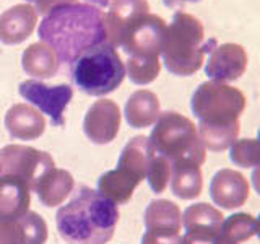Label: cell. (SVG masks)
I'll return each mask as SVG.
<instances>
[{"mask_svg":"<svg viewBox=\"0 0 260 244\" xmlns=\"http://www.w3.org/2000/svg\"><path fill=\"white\" fill-rule=\"evenodd\" d=\"M23 69L35 78H51L59 70V60L54 51L44 43L31 44L21 57Z\"/></svg>","mask_w":260,"mask_h":244,"instance_id":"21","label":"cell"},{"mask_svg":"<svg viewBox=\"0 0 260 244\" xmlns=\"http://www.w3.org/2000/svg\"><path fill=\"white\" fill-rule=\"evenodd\" d=\"M246 98L238 88L221 81L202 83L192 95L190 108L200 120V138L210 150L230 146L239 132L238 117L244 111Z\"/></svg>","mask_w":260,"mask_h":244,"instance_id":"3","label":"cell"},{"mask_svg":"<svg viewBox=\"0 0 260 244\" xmlns=\"http://www.w3.org/2000/svg\"><path fill=\"white\" fill-rule=\"evenodd\" d=\"M221 215L207 203H195L184 214L185 231H219Z\"/></svg>","mask_w":260,"mask_h":244,"instance_id":"23","label":"cell"},{"mask_svg":"<svg viewBox=\"0 0 260 244\" xmlns=\"http://www.w3.org/2000/svg\"><path fill=\"white\" fill-rule=\"evenodd\" d=\"M173 181L171 189L173 194L181 199H193L202 191L200 169L193 163H176L173 165Z\"/></svg>","mask_w":260,"mask_h":244,"instance_id":"22","label":"cell"},{"mask_svg":"<svg viewBox=\"0 0 260 244\" xmlns=\"http://www.w3.org/2000/svg\"><path fill=\"white\" fill-rule=\"evenodd\" d=\"M166 31L165 20L150 12L138 15L124 28L119 39V47L128 55L127 62L159 60L162 36Z\"/></svg>","mask_w":260,"mask_h":244,"instance_id":"8","label":"cell"},{"mask_svg":"<svg viewBox=\"0 0 260 244\" xmlns=\"http://www.w3.org/2000/svg\"><path fill=\"white\" fill-rule=\"evenodd\" d=\"M159 117L158 96L148 89H138L125 103V120L130 127H150Z\"/></svg>","mask_w":260,"mask_h":244,"instance_id":"20","label":"cell"},{"mask_svg":"<svg viewBox=\"0 0 260 244\" xmlns=\"http://www.w3.org/2000/svg\"><path fill=\"white\" fill-rule=\"evenodd\" d=\"M171 173H173V165L165 157L153 153L148 171H146V179H148L151 191L156 194L165 191L171 179Z\"/></svg>","mask_w":260,"mask_h":244,"instance_id":"24","label":"cell"},{"mask_svg":"<svg viewBox=\"0 0 260 244\" xmlns=\"http://www.w3.org/2000/svg\"><path fill=\"white\" fill-rule=\"evenodd\" d=\"M18 92L24 100L29 101L32 106H36L44 114H47L51 117L52 126L55 127L65 126L63 112L73 96V88L70 85L47 86L43 81L26 80L20 83Z\"/></svg>","mask_w":260,"mask_h":244,"instance_id":"11","label":"cell"},{"mask_svg":"<svg viewBox=\"0 0 260 244\" xmlns=\"http://www.w3.org/2000/svg\"><path fill=\"white\" fill-rule=\"evenodd\" d=\"M153 151L165 157L171 165L193 163L200 166L205 161V145L190 119L179 112H162L150 135Z\"/></svg>","mask_w":260,"mask_h":244,"instance_id":"5","label":"cell"},{"mask_svg":"<svg viewBox=\"0 0 260 244\" xmlns=\"http://www.w3.org/2000/svg\"><path fill=\"white\" fill-rule=\"evenodd\" d=\"M146 233L142 244H182L181 211L169 200H153L145 211Z\"/></svg>","mask_w":260,"mask_h":244,"instance_id":"10","label":"cell"},{"mask_svg":"<svg viewBox=\"0 0 260 244\" xmlns=\"http://www.w3.org/2000/svg\"><path fill=\"white\" fill-rule=\"evenodd\" d=\"M120 127V109L111 100H100L88 109L83 130L96 145H106L116 138Z\"/></svg>","mask_w":260,"mask_h":244,"instance_id":"12","label":"cell"},{"mask_svg":"<svg viewBox=\"0 0 260 244\" xmlns=\"http://www.w3.org/2000/svg\"><path fill=\"white\" fill-rule=\"evenodd\" d=\"M35 10L31 5H15L0 15V41L4 44H20L28 39L38 20Z\"/></svg>","mask_w":260,"mask_h":244,"instance_id":"15","label":"cell"},{"mask_svg":"<svg viewBox=\"0 0 260 244\" xmlns=\"http://www.w3.org/2000/svg\"><path fill=\"white\" fill-rule=\"evenodd\" d=\"M125 64L109 43L96 46L72 64L70 77L81 92L104 96L117 89L125 78Z\"/></svg>","mask_w":260,"mask_h":244,"instance_id":"6","label":"cell"},{"mask_svg":"<svg viewBox=\"0 0 260 244\" xmlns=\"http://www.w3.org/2000/svg\"><path fill=\"white\" fill-rule=\"evenodd\" d=\"M215 46V39L205 41V29L200 20L189 13L177 12L162 36V62L173 75L189 77L202 67L203 57Z\"/></svg>","mask_w":260,"mask_h":244,"instance_id":"4","label":"cell"},{"mask_svg":"<svg viewBox=\"0 0 260 244\" xmlns=\"http://www.w3.org/2000/svg\"><path fill=\"white\" fill-rule=\"evenodd\" d=\"M117 222V203L86 186L78 187L55 215L59 234L69 244H108Z\"/></svg>","mask_w":260,"mask_h":244,"instance_id":"2","label":"cell"},{"mask_svg":"<svg viewBox=\"0 0 260 244\" xmlns=\"http://www.w3.org/2000/svg\"><path fill=\"white\" fill-rule=\"evenodd\" d=\"M109 5L111 8L106 15L108 43L112 47H119V39L124 28L138 15L148 12L150 5L146 0H112Z\"/></svg>","mask_w":260,"mask_h":244,"instance_id":"18","label":"cell"},{"mask_svg":"<svg viewBox=\"0 0 260 244\" xmlns=\"http://www.w3.org/2000/svg\"><path fill=\"white\" fill-rule=\"evenodd\" d=\"M73 189V177L69 171L52 168L39 177L35 191L41 203L46 207H57L69 197Z\"/></svg>","mask_w":260,"mask_h":244,"instance_id":"19","label":"cell"},{"mask_svg":"<svg viewBox=\"0 0 260 244\" xmlns=\"http://www.w3.org/2000/svg\"><path fill=\"white\" fill-rule=\"evenodd\" d=\"M47 225L36 211L20 218H0V244H44Z\"/></svg>","mask_w":260,"mask_h":244,"instance_id":"14","label":"cell"},{"mask_svg":"<svg viewBox=\"0 0 260 244\" xmlns=\"http://www.w3.org/2000/svg\"><path fill=\"white\" fill-rule=\"evenodd\" d=\"M247 67V54L241 44L226 43L210 51L205 73L215 81H234L241 78Z\"/></svg>","mask_w":260,"mask_h":244,"instance_id":"13","label":"cell"},{"mask_svg":"<svg viewBox=\"0 0 260 244\" xmlns=\"http://www.w3.org/2000/svg\"><path fill=\"white\" fill-rule=\"evenodd\" d=\"M2 174H13L28 182L31 191L35 189L39 177L52 169L54 160L49 153L26 145H7L0 150Z\"/></svg>","mask_w":260,"mask_h":244,"instance_id":"9","label":"cell"},{"mask_svg":"<svg viewBox=\"0 0 260 244\" xmlns=\"http://www.w3.org/2000/svg\"><path fill=\"white\" fill-rule=\"evenodd\" d=\"M153 153L150 138L134 137L122 150L117 168L98 179V191L114 203L128 202L135 187L146 177Z\"/></svg>","mask_w":260,"mask_h":244,"instance_id":"7","label":"cell"},{"mask_svg":"<svg viewBox=\"0 0 260 244\" xmlns=\"http://www.w3.org/2000/svg\"><path fill=\"white\" fill-rule=\"evenodd\" d=\"M28 2H32L39 13H44L46 15L55 5L63 4V2H75V0H28Z\"/></svg>","mask_w":260,"mask_h":244,"instance_id":"25","label":"cell"},{"mask_svg":"<svg viewBox=\"0 0 260 244\" xmlns=\"http://www.w3.org/2000/svg\"><path fill=\"white\" fill-rule=\"evenodd\" d=\"M31 203V187L13 174L0 176V218H20Z\"/></svg>","mask_w":260,"mask_h":244,"instance_id":"16","label":"cell"},{"mask_svg":"<svg viewBox=\"0 0 260 244\" xmlns=\"http://www.w3.org/2000/svg\"><path fill=\"white\" fill-rule=\"evenodd\" d=\"M0 176H2V165H0Z\"/></svg>","mask_w":260,"mask_h":244,"instance_id":"28","label":"cell"},{"mask_svg":"<svg viewBox=\"0 0 260 244\" xmlns=\"http://www.w3.org/2000/svg\"><path fill=\"white\" fill-rule=\"evenodd\" d=\"M38 35L57 60L73 64L89 49L108 43L106 15L93 5L63 2L46 13Z\"/></svg>","mask_w":260,"mask_h":244,"instance_id":"1","label":"cell"},{"mask_svg":"<svg viewBox=\"0 0 260 244\" xmlns=\"http://www.w3.org/2000/svg\"><path fill=\"white\" fill-rule=\"evenodd\" d=\"M5 127L13 138L35 140L44 134L46 120L29 104H15L5 114Z\"/></svg>","mask_w":260,"mask_h":244,"instance_id":"17","label":"cell"},{"mask_svg":"<svg viewBox=\"0 0 260 244\" xmlns=\"http://www.w3.org/2000/svg\"><path fill=\"white\" fill-rule=\"evenodd\" d=\"M85 2L93 4V5H96L98 8H106V7H109L111 0H85Z\"/></svg>","mask_w":260,"mask_h":244,"instance_id":"27","label":"cell"},{"mask_svg":"<svg viewBox=\"0 0 260 244\" xmlns=\"http://www.w3.org/2000/svg\"><path fill=\"white\" fill-rule=\"evenodd\" d=\"M168 7H177L181 4H185V2H200V0H162Z\"/></svg>","mask_w":260,"mask_h":244,"instance_id":"26","label":"cell"}]
</instances>
